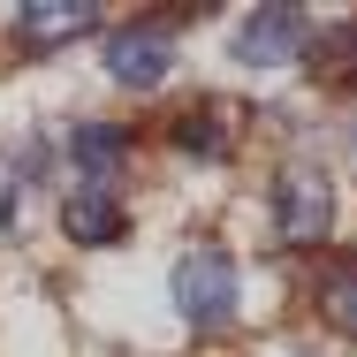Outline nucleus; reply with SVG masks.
<instances>
[{
  "mask_svg": "<svg viewBox=\"0 0 357 357\" xmlns=\"http://www.w3.org/2000/svg\"><path fill=\"white\" fill-rule=\"evenodd\" d=\"M312 69H357V31H327V38H319V46H312Z\"/></svg>",
  "mask_w": 357,
  "mask_h": 357,
  "instance_id": "obj_9",
  "label": "nucleus"
},
{
  "mask_svg": "<svg viewBox=\"0 0 357 357\" xmlns=\"http://www.w3.org/2000/svg\"><path fill=\"white\" fill-rule=\"evenodd\" d=\"M99 69L114 76L122 91H152V84H167V69H175V38H167L160 23L107 31V38H99Z\"/></svg>",
  "mask_w": 357,
  "mask_h": 357,
  "instance_id": "obj_2",
  "label": "nucleus"
},
{
  "mask_svg": "<svg viewBox=\"0 0 357 357\" xmlns=\"http://www.w3.org/2000/svg\"><path fill=\"white\" fill-rule=\"evenodd\" d=\"M15 31H23V46H61V38L99 31V8H91V0H31V8L15 15Z\"/></svg>",
  "mask_w": 357,
  "mask_h": 357,
  "instance_id": "obj_5",
  "label": "nucleus"
},
{
  "mask_svg": "<svg viewBox=\"0 0 357 357\" xmlns=\"http://www.w3.org/2000/svg\"><path fill=\"white\" fill-rule=\"evenodd\" d=\"M296 54H304V15L289 0H274V8H259V15L236 23V61L243 69H282Z\"/></svg>",
  "mask_w": 357,
  "mask_h": 357,
  "instance_id": "obj_4",
  "label": "nucleus"
},
{
  "mask_svg": "<svg viewBox=\"0 0 357 357\" xmlns=\"http://www.w3.org/2000/svg\"><path fill=\"white\" fill-rule=\"evenodd\" d=\"M61 228H69V243L99 251V243L122 236V206H114L107 190H69V198H61Z\"/></svg>",
  "mask_w": 357,
  "mask_h": 357,
  "instance_id": "obj_6",
  "label": "nucleus"
},
{
  "mask_svg": "<svg viewBox=\"0 0 357 357\" xmlns=\"http://www.w3.org/2000/svg\"><path fill=\"white\" fill-rule=\"evenodd\" d=\"M175 144H183V152H198V160H220V152L236 144V114H220V107H198V114L175 130Z\"/></svg>",
  "mask_w": 357,
  "mask_h": 357,
  "instance_id": "obj_8",
  "label": "nucleus"
},
{
  "mask_svg": "<svg viewBox=\"0 0 357 357\" xmlns=\"http://www.w3.org/2000/svg\"><path fill=\"white\" fill-rule=\"evenodd\" d=\"M327 319H335L342 335H357V274H335V282H327Z\"/></svg>",
  "mask_w": 357,
  "mask_h": 357,
  "instance_id": "obj_10",
  "label": "nucleus"
},
{
  "mask_svg": "<svg viewBox=\"0 0 357 357\" xmlns=\"http://www.w3.org/2000/svg\"><path fill=\"white\" fill-rule=\"evenodd\" d=\"M122 152H130V137H122L114 122H76V137H69V160L84 167V190H99V183L122 167Z\"/></svg>",
  "mask_w": 357,
  "mask_h": 357,
  "instance_id": "obj_7",
  "label": "nucleus"
},
{
  "mask_svg": "<svg viewBox=\"0 0 357 357\" xmlns=\"http://www.w3.org/2000/svg\"><path fill=\"white\" fill-rule=\"evenodd\" d=\"M327 220H335L327 175H319V167H282V175H274V228H282V243L312 251V243L327 236Z\"/></svg>",
  "mask_w": 357,
  "mask_h": 357,
  "instance_id": "obj_3",
  "label": "nucleus"
},
{
  "mask_svg": "<svg viewBox=\"0 0 357 357\" xmlns=\"http://www.w3.org/2000/svg\"><path fill=\"white\" fill-rule=\"evenodd\" d=\"M236 259L220 251V243H190L183 259H175V304H183V319L190 327H228L236 319Z\"/></svg>",
  "mask_w": 357,
  "mask_h": 357,
  "instance_id": "obj_1",
  "label": "nucleus"
}]
</instances>
